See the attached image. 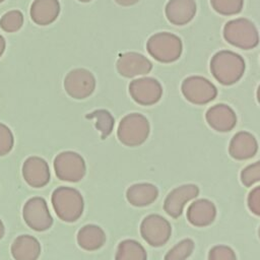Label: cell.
I'll use <instances>...</instances> for the list:
<instances>
[{
    "label": "cell",
    "mask_w": 260,
    "mask_h": 260,
    "mask_svg": "<svg viewBox=\"0 0 260 260\" xmlns=\"http://www.w3.org/2000/svg\"><path fill=\"white\" fill-rule=\"evenodd\" d=\"M247 204L253 214L260 216V186L255 187L249 192Z\"/></svg>",
    "instance_id": "cell-31"
},
{
    "label": "cell",
    "mask_w": 260,
    "mask_h": 260,
    "mask_svg": "<svg viewBox=\"0 0 260 260\" xmlns=\"http://www.w3.org/2000/svg\"><path fill=\"white\" fill-rule=\"evenodd\" d=\"M158 197V189L150 183L131 185L126 191L128 202L135 207H144L153 203Z\"/></svg>",
    "instance_id": "cell-20"
},
{
    "label": "cell",
    "mask_w": 260,
    "mask_h": 260,
    "mask_svg": "<svg viewBox=\"0 0 260 260\" xmlns=\"http://www.w3.org/2000/svg\"><path fill=\"white\" fill-rule=\"evenodd\" d=\"M194 246L191 239H184L167 252L164 260H187L193 253Z\"/></svg>",
    "instance_id": "cell-25"
},
{
    "label": "cell",
    "mask_w": 260,
    "mask_h": 260,
    "mask_svg": "<svg viewBox=\"0 0 260 260\" xmlns=\"http://www.w3.org/2000/svg\"><path fill=\"white\" fill-rule=\"evenodd\" d=\"M51 200L56 214L65 222H74L83 213V197L78 190L72 187L56 188L52 193Z\"/></svg>",
    "instance_id": "cell-2"
},
{
    "label": "cell",
    "mask_w": 260,
    "mask_h": 260,
    "mask_svg": "<svg viewBox=\"0 0 260 260\" xmlns=\"http://www.w3.org/2000/svg\"><path fill=\"white\" fill-rule=\"evenodd\" d=\"M212 8L222 15H235L241 12L244 0H210Z\"/></svg>",
    "instance_id": "cell-27"
},
{
    "label": "cell",
    "mask_w": 260,
    "mask_h": 260,
    "mask_svg": "<svg viewBox=\"0 0 260 260\" xmlns=\"http://www.w3.org/2000/svg\"><path fill=\"white\" fill-rule=\"evenodd\" d=\"M14 145V137L8 126L0 123V156L8 154Z\"/></svg>",
    "instance_id": "cell-29"
},
{
    "label": "cell",
    "mask_w": 260,
    "mask_h": 260,
    "mask_svg": "<svg viewBox=\"0 0 260 260\" xmlns=\"http://www.w3.org/2000/svg\"><path fill=\"white\" fill-rule=\"evenodd\" d=\"M216 217V207L208 199H197L193 201L187 209V219L195 226H207Z\"/></svg>",
    "instance_id": "cell-17"
},
{
    "label": "cell",
    "mask_w": 260,
    "mask_h": 260,
    "mask_svg": "<svg viewBox=\"0 0 260 260\" xmlns=\"http://www.w3.org/2000/svg\"><path fill=\"white\" fill-rule=\"evenodd\" d=\"M117 4L121 5V6H132L134 4H136L137 2H139V0H114Z\"/></svg>",
    "instance_id": "cell-32"
},
{
    "label": "cell",
    "mask_w": 260,
    "mask_h": 260,
    "mask_svg": "<svg viewBox=\"0 0 260 260\" xmlns=\"http://www.w3.org/2000/svg\"><path fill=\"white\" fill-rule=\"evenodd\" d=\"M22 176L30 187L42 188L49 183L51 178L49 165L40 156H29L22 165Z\"/></svg>",
    "instance_id": "cell-14"
},
{
    "label": "cell",
    "mask_w": 260,
    "mask_h": 260,
    "mask_svg": "<svg viewBox=\"0 0 260 260\" xmlns=\"http://www.w3.org/2000/svg\"><path fill=\"white\" fill-rule=\"evenodd\" d=\"M258 151V142L255 136L248 131L236 133L229 145L230 155L237 160L252 158Z\"/></svg>",
    "instance_id": "cell-16"
},
{
    "label": "cell",
    "mask_w": 260,
    "mask_h": 260,
    "mask_svg": "<svg viewBox=\"0 0 260 260\" xmlns=\"http://www.w3.org/2000/svg\"><path fill=\"white\" fill-rule=\"evenodd\" d=\"M129 93L137 104L152 106L162 95V87L158 80L153 77H141L129 83Z\"/></svg>",
    "instance_id": "cell-11"
},
{
    "label": "cell",
    "mask_w": 260,
    "mask_h": 260,
    "mask_svg": "<svg viewBox=\"0 0 260 260\" xmlns=\"http://www.w3.org/2000/svg\"><path fill=\"white\" fill-rule=\"evenodd\" d=\"M64 88L68 95L75 100H84L95 89L93 74L84 68H76L67 73L64 79Z\"/></svg>",
    "instance_id": "cell-10"
},
{
    "label": "cell",
    "mask_w": 260,
    "mask_h": 260,
    "mask_svg": "<svg viewBox=\"0 0 260 260\" xmlns=\"http://www.w3.org/2000/svg\"><path fill=\"white\" fill-rule=\"evenodd\" d=\"M258 237H259V239H260V226H259V229H258Z\"/></svg>",
    "instance_id": "cell-37"
},
{
    "label": "cell",
    "mask_w": 260,
    "mask_h": 260,
    "mask_svg": "<svg viewBox=\"0 0 260 260\" xmlns=\"http://www.w3.org/2000/svg\"><path fill=\"white\" fill-rule=\"evenodd\" d=\"M168 20L175 25H185L196 14L195 0H170L165 8Z\"/></svg>",
    "instance_id": "cell-18"
},
{
    "label": "cell",
    "mask_w": 260,
    "mask_h": 260,
    "mask_svg": "<svg viewBox=\"0 0 260 260\" xmlns=\"http://www.w3.org/2000/svg\"><path fill=\"white\" fill-rule=\"evenodd\" d=\"M23 24V14L19 10H10L0 18V27L6 32H15Z\"/></svg>",
    "instance_id": "cell-26"
},
{
    "label": "cell",
    "mask_w": 260,
    "mask_h": 260,
    "mask_svg": "<svg viewBox=\"0 0 260 260\" xmlns=\"http://www.w3.org/2000/svg\"><path fill=\"white\" fill-rule=\"evenodd\" d=\"M5 234V228H4V223L3 221L0 219V240L4 237Z\"/></svg>",
    "instance_id": "cell-34"
},
{
    "label": "cell",
    "mask_w": 260,
    "mask_h": 260,
    "mask_svg": "<svg viewBox=\"0 0 260 260\" xmlns=\"http://www.w3.org/2000/svg\"><path fill=\"white\" fill-rule=\"evenodd\" d=\"M87 119H96L95 128L102 133V139H105L111 134L114 128L115 120L110 112L107 110H96L85 116Z\"/></svg>",
    "instance_id": "cell-24"
},
{
    "label": "cell",
    "mask_w": 260,
    "mask_h": 260,
    "mask_svg": "<svg viewBox=\"0 0 260 260\" xmlns=\"http://www.w3.org/2000/svg\"><path fill=\"white\" fill-rule=\"evenodd\" d=\"M140 235L152 247H161L168 243L172 235L169 220L159 214H149L140 223Z\"/></svg>",
    "instance_id": "cell-7"
},
{
    "label": "cell",
    "mask_w": 260,
    "mask_h": 260,
    "mask_svg": "<svg viewBox=\"0 0 260 260\" xmlns=\"http://www.w3.org/2000/svg\"><path fill=\"white\" fill-rule=\"evenodd\" d=\"M223 38L231 45L250 50L259 43V32L255 24L247 18H236L228 21L223 27Z\"/></svg>",
    "instance_id": "cell-5"
},
{
    "label": "cell",
    "mask_w": 260,
    "mask_h": 260,
    "mask_svg": "<svg viewBox=\"0 0 260 260\" xmlns=\"http://www.w3.org/2000/svg\"><path fill=\"white\" fill-rule=\"evenodd\" d=\"M207 260H237V256L230 246L216 245L209 250Z\"/></svg>",
    "instance_id": "cell-30"
},
{
    "label": "cell",
    "mask_w": 260,
    "mask_h": 260,
    "mask_svg": "<svg viewBox=\"0 0 260 260\" xmlns=\"http://www.w3.org/2000/svg\"><path fill=\"white\" fill-rule=\"evenodd\" d=\"M5 47H6V43H5V39L0 35V57L2 56V54L5 51Z\"/></svg>",
    "instance_id": "cell-33"
},
{
    "label": "cell",
    "mask_w": 260,
    "mask_h": 260,
    "mask_svg": "<svg viewBox=\"0 0 260 260\" xmlns=\"http://www.w3.org/2000/svg\"><path fill=\"white\" fill-rule=\"evenodd\" d=\"M257 100H258V103L260 104V85L258 86V89H257Z\"/></svg>",
    "instance_id": "cell-35"
},
{
    "label": "cell",
    "mask_w": 260,
    "mask_h": 260,
    "mask_svg": "<svg viewBox=\"0 0 260 260\" xmlns=\"http://www.w3.org/2000/svg\"><path fill=\"white\" fill-rule=\"evenodd\" d=\"M205 119L207 124L218 132H230L237 124V115L235 111L225 104H216L210 107Z\"/></svg>",
    "instance_id": "cell-15"
},
{
    "label": "cell",
    "mask_w": 260,
    "mask_h": 260,
    "mask_svg": "<svg viewBox=\"0 0 260 260\" xmlns=\"http://www.w3.org/2000/svg\"><path fill=\"white\" fill-rule=\"evenodd\" d=\"M241 182L246 187H251L260 182V160H257L244 168L240 175Z\"/></svg>",
    "instance_id": "cell-28"
},
{
    "label": "cell",
    "mask_w": 260,
    "mask_h": 260,
    "mask_svg": "<svg viewBox=\"0 0 260 260\" xmlns=\"http://www.w3.org/2000/svg\"><path fill=\"white\" fill-rule=\"evenodd\" d=\"M3 1H4V0H0V3H2V2H3Z\"/></svg>",
    "instance_id": "cell-38"
},
{
    "label": "cell",
    "mask_w": 260,
    "mask_h": 260,
    "mask_svg": "<svg viewBox=\"0 0 260 260\" xmlns=\"http://www.w3.org/2000/svg\"><path fill=\"white\" fill-rule=\"evenodd\" d=\"M210 71L219 83L232 85L242 78L245 72V61L239 54L222 50L211 58Z\"/></svg>",
    "instance_id": "cell-1"
},
{
    "label": "cell",
    "mask_w": 260,
    "mask_h": 260,
    "mask_svg": "<svg viewBox=\"0 0 260 260\" xmlns=\"http://www.w3.org/2000/svg\"><path fill=\"white\" fill-rule=\"evenodd\" d=\"M60 9L58 0H34L29 14L35 23L39 25H48L57 19Z\"/></svg>",
    "instance_id": "cell-19"
},
{
    "label": "cell",
    "mask_w": 260,
    "mask_h": 260,
    "mask_svg": "<svg viewBox=\"0 0 260 260\" xmlns=\"http://www.w3.org/2000/svg\"><path fill=\"white\" fill-rule=\"evenodd\" d=\"M10 251L15 260H37L41 254V245L35 237L20 235L13 241Z\"/></svg>",
    "instance_id": "cell-21"
},
{
    "label": "cell",
    "mask_w": 260,
    "mask_h": 260,
    "mask_svg": "<svg viewBox=\"0 0 260 260\" xmlns=\"http://www.w3.org/2000/svg\"><path fill=\"white\" fill-rule=\"evenodd\" d=\"M146 50L156 61L161 63H172L180 58L183 45L178 36L172 32L161 31L152 35L148 39Z\"/></svg>",
    "instance_id": "cell-4"
},
{
    "label": "cell",
    "mask_w": 260,
    "mask_h": 260,
    "mask_svg": "<svg viewBox=\"0 0 260 260\" xmlns=\"http://www.w3.org/2000/svg\"><path fill=\"white\" fill-rule=\"evenodd\" d=\"M199 188L195 184H185L173 189L164 201V210L173 218L179 217L186 203L196 198Z\"/></svg>",
    "instance_id": "cell-12"
},
{
    "label": "cell",
    "mask_w": 260,
    "mask_h": 260,
    "mask_svg": "<svg viewBox=\"0 0 260 260\" xmlns=\"http://www.w3.org/2000/svg\"><path fill=\"white\" fill-rule=\"evenodd\" d=\"M77 244L86 251H95L106 243V234L104 230L96 224H86L77 233Z\"/></svg>",
    "instance_id": "cell-22"
},
{
    "label": "cell",
    "mask_w": 260,
    "mask_h": 260,
    "mask_svg": "<svg viewBox=\"0 0 260 260\" xmlns=\"http://www.w3.org/2000/svg\"><path fill=\"white\" fill-rule=\"evenodd\" d=\"M54 170L61 181L76 183L83 179L86 173L84 158L75 151H62L54 159Z\"/></svg>",
    "instance_id": "cell-6"
},
{
    "label": "cell",
    "mask_w": 260,
    "mask_h": 260,
    "mask_svg": "<svg viewBox=\"0 0 260 260\" xmlns=\"http://www.w3.org/2000/svg\"><path fill=\"white\" fill-rule=\"evenodd\" d=\"M116 68L120 75L132 78L149 73L152 69V63L140 53L127 52L119 57Z\"/></svg>",
    "instance_id": "cell-13"
},
{
    "label": "cell",
    "mask_w": 260,
    "mask_h": 260,
    "mask_svg": "<svg viewBox=\"0 0 260 260\" xmlns=\"http://www.w3.org/2000/svg\"><path fill=\"white\" fill-rule=\"evenodd\" d=\"M181 90L185 99L194 105H205L217 95L215 85L202 76H189L184 79Z\"/></svg>",
    "instance_id": "cell-8"
},
{
    "label": "cell",
    "mask_w": 260,
    "mask_h": 260,
    "mask_svg": "<svg viewBox=\"0 0 260 260\" xmlns=\"http://www.w3.org/2000/svg\"><path fill=\"white\" fill-rule=\"evenodd\" d=\"M78 1L83 2V3H86V2H89V1H91V0H78Z\"/></svg>",
    "instance_id": "cell-36"
},
{
    "label": "cell",
    "mask_w": 260,
    "mask_h": 260,
    "mask_svg": "<svg viewBox=\"0 0 260 260\" xmlns=\"http://www.w3.org/2000/svg\"><path fill=\"white\" fill-rule=\"evenodd\" d=\"M150 132L147 118L140 113H130L124 116L118 126L117 136L126 146H138L146 141Z\"/></svg>",
    "instance_id": "cell-3"
},
{
    "label": "cell",
    "mask_w": 260,
    "mask_h": 260,
    "mask_svg": "<svg viewBox=\"0 0 260 260\" xmlns=\"http://www.w3.org/2000/svg\"><path fill=\"white\" fill-rule=\"evenodd\" d=\"M115 260H147V253L139 242L123 240L118 245Z\"/></svg>",
    "instance_id": "cell-23"
},
{
    "label": "cell",
    "mask_w": 260,
    "mask_h": 260,
    "mask_svg": "<svg viewBox=\"0 0 260 260\" xmlns=\"http://www.w3.org/2000/svg\"><path fill=\"white\" fill-rule=\"evenodd\" d=\"M25 223L36 232H44L53 225V217L49 211L46 200L35 196L29 198L22 209Z\"/></svg>",
    "instance_id": "cell-9"
}]
</instances>
